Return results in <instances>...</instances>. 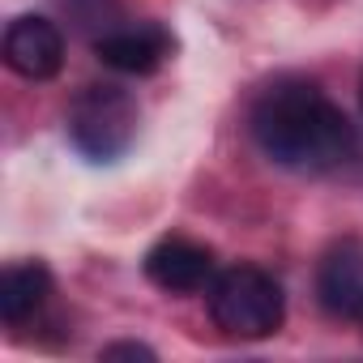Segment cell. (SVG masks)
I'll use <instances>...</instances> for the list:
<instances>
[{
  "instance_id": "1",
  "label": "cell",
  "mask_w": 363,
  "mask_h": 363,
  "mask_svg": "<svg viewBox=\"0 0 363 363\" xmlns=\"http://www.w3.org/2000/svg\"><path fill=\"white\" fill-rule=\"evenodd\" d=\"M248 133L269 162L299 175L337 171L359 150L346 111L308 77H278L265 86L248 111Z\"/></svg>"
},
{
  "instance_id": "9",
  "label": "cell",
  "mask_w": 363,
  "mask_h": 363,
  "mask_svg": "<svg viewBox=\"0 0 363 363\" xmlns=\"http://www.w3.org/2000/svg\"><path fill=\"white\" fill-rule=\"evenodd\" d=\"M103 359H145V363H154L158 354L141 342H111V346H103Z\"/></svg>"
},
{
  "instance_id": "3",
  "label": "cell",
  "mask_w": 363,
  "mask_h": 363,
  "mask_svg": "<svg viewBox=\"0 0 363 363\" xmlns=\"http://www.w3.org/2000/svg\"><path fill=\"white\" fill-rule=\"evenodd\" d=\"M137 99L116 82H94L77 90L69 107V137L90 162H116L137 141Z\"/></svg>"
},
{
  "instance_id": "11",
  "label": "cell",
  "mask_w": 363,
  "mask_h": 363,
  "mask_svg": "<svg viewBox=\"0 0 363 363\" xmlns=\"http://www.w3.org/2000/svg\"><path fill=\"white\" fill-rule=\"evenodd\" d=\"M359 320H363V308H359Z\"/></svg>"
},
{
  "instance_id": "7",
  "label": "cell",
  "mask_w": 363,
  "mask_h": 363,
  "mask_svg": "<svg viewBox=\"0 0 363 363\" xmlns=\"http://www.w3.org/2000/svg\"><path fill=\"white\" fill-rule=\"evenodd\" d=\"M316 295L329 316H359L363 308V244L337 240L316 269Z\"/></svg>"
},
{
  "instance_id": "8",
  "label": "cell",
  "mask_w": 363,
  "mask_h": 363,
  "mask_svg": "<svg viewBox=\"0 0 363 363\" xmlns=\"http://www.w3.org/2000/svg\"><path fill=\"white\" fill-rule=\"evenodd\" d=\"M52 295V269L39 261L9 265L0 274V320L5 325H26Z\"/></svg>"
},
{
  "instance_id": "2",
  "label": "cell",
  "mask_w": 363,
  "mask_h": 363,
  "mask_svg": "<svg viewBox=\"0 0 363 363\" xmlns=\"http://www.w3.org/2000/svg\"><path fill=\"white\" fill-rule=\"evenodd\" d=\"M210 316L227 337L261 342L286 320V295L261 265H231L210 282Z\"/></svg>"
},
{
  "instance_id": "4",
  "label": "cell",
  "mask_w": 363,
  "mask_h": 363,
  "mask_svg": "<svg viewBox=\"0 0 363 363\" xmlns=\"http://www.w3.org/2000/svg\"><path fill=\"white\" fill-rule=\"evenodd\" d=\"M145 278L171 295H197L214 282V252L189 235H162L145 252Z\"/></svg>"
},
{
  "instance_id": "10",
  "label": "cell",
  "mask_w": 363,
  "mask_h": 363,
  "mask_svg": "<svg viewBox=\"0 0 363 363\" xmlns=\"http://www.w3.org/2000/svg\"><path fill=\"white\" fill-rule=\"evenodd\" d=\"M359 99H363V82H359Z\"/></svg>"
},
{
  "instance_id": "6",
  "label": "cell",
  "mask_w": 363,
  "mask_h": 363,
  "mask_svg": "<svg viewBox=\"0 0 363 363\" xmlns=\"http://www.w3.org/2000/svg\"><path fill=\"white\" fill-rule=\"evenodd\" d=\"M171 35L158 22H137V26H116L107 35L94 39V56L128 77H145L154 69H162V60L171 56Z\"/></svg>"
},
{
  "instance_id": "5",
  "label": "cell",
  "mask_w": 363,
  "mask_h": 363,
  "mask_svg": "<svg viewBox=\"0 0 363 363\" xmlns=\"http://www.w3.org/2000/svg\"><path fill=\"white\" fill-rule=\"evenodd\" d=\"M5 65L26 82H48L65 69V35L48 18H18L5 30Z\"/></svg>"
}]
</instances>
